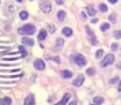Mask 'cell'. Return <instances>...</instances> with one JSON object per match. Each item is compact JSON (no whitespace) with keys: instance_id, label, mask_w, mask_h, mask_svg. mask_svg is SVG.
Returning a JSON list of instances; mask_svg holds the SVG:
<instances>
[{"instance_id":"cell-1","label":"cell","mask_w":121,"mask_h":105,"mask_svg":"<svg viewBox=\"0 0 121 105\" xmlns=\"http://www.w3.org/2000/svg\"><path fill=\"white\" fill-rule=\"evenodd\" d=\"M36 27L31 24H28L23 25L18 29V33L21 35H32L35 33Z\"/></svg>"},{"instance_id":"cell-2","label":"cell","mask_w":121,"mask_h":105,"mask_svg":"<svg viewBox=\"0 0 121 105\" xmlns=\"http://www.w3.org/2000/svg\"><path fill=\"white\" fill-rule=\"evenodd\" d=\"M85 30H86V33L87 34V36H88L90 41L92 43V44L93 45V46H96V45L98 44L99 43V41L97 40L96 36L94 32L87 25L85 26Z\"/></svg>"},{"instance_id":"cell-3","label":"cell","mask_w":121,"mask_h":105,"mask_svg":"<svg viewBox=\"0 0 121 105\" xmlns=\"http://www.w3.org/2000/svg\"><path fill=\"white\" fill-rule=\"evenodd\" d=\"M115 56L112 54H108L105 57L104 60L100 63V65L102 67H106L110 64H112L114 63Z\"/></svg>"},{"instance_id":"cell-4","label":"cell","mask_w":121,"mask_h":105,"mask_svg":"<svg viewBox=\"0 0 121 105\" xmlns=\"http://www.w3.org/2000/svg\"><path fill=\"white\" fill-rule=\"evenodd\" d=\"M40 8L44 13L47 14L52 11V5L48 0H42L40 4Z\"/></svg>"},{"instance_id":"cell-5","label":"cell","mask_w":121,"mask_h":105,"mask_svg":"<svg viewBox=\"0 0 121 105\" xmlns=\"http://www.w3.org/2000/svg\"><path fill=\"white\" fill-rule=\"evenodd\" d=\"M73 60L76 64L80 67L85 66L86 64V59L82 54H76L73 57Z\"/></svg>"},{"instance_id":"cell-6","label":"cell","mask_w":121,"mask_h":105,"mask_svg":"<svg viewBox=\"0 0 121 105\" xmlns=\"http://www.w3.org/2000/svg\"><path fill=\"white\" fill-rule=\"evenodd\" d=\"M85 81V77L83 74H79L73 80V84L76 87H80Z\"/></svg>"},{"instance_id":"cell-7","label":"cell","mask_w":121,"mask_h":105,"mask_svg":"<svg viewBox=\"0 0 121 105\" xmlns=\"http://www.w3.org/2000/svg\"><path fill=\"white\" fill-rule=\"evenodd\" d=\"M34 67L38 70H43L46 67V64L44 62L43 60L41 59H38L36 61H35L34 63Z\"/></svg>"},{"instance_id":"cell-8","label":"cell","mask_w":121,"mask_h":105,"mask_svg":"<svg viewBox=\"0 0 121 105\" xmlns=\"http://www.w3.org/2000/svg\"><path fill=\"white\" fill-rule=\"evenodd\" d=\"M25 105H35V99L34 96L32 94H30L24 100Z\"/></svg>"},{"instance_id":"cell-9","label":"cell","mask_w":121,"mask_h":105,"mask_svg":"<svg viewBox=\"0 0 121 105\" xmlns=\"http://www.w3.org/2000/svg\"><path fill=\"white\" fill-rule=\"evenodd\" d=\"M70 97H71V95L70 93H66V94L64 95V96L63 97V98H62V99H61V101H59V102H58L57 103H56V105H66V104L67 103V101L69 100Z\"/></svg>"},{"instance_id":"cell-10","label":"cell","mask_w":121,"mask_h":105,"mask_svg":"<svg viewBox=\"0 0 121 105\" xmlns=\"http://www.w3.org/2000/svg\"><path fill=\"white\" fill-rule=\"evenodd\" d=\"M22 42L28 46H33L34 44V40L28 37H24L22 39Z\"/></svg>"},{"instance_id":"cell-11","label":"cell","mask_w":121,"mask_h":105,"mask_svg":"<svg viewBox=\"0 0 121 105\" xmlns=\"http://www.w3.org/2000/svg\"><path fill=\"white\" fill-rule=\"evenodd\" d=\"M12 103V100L10 97H5L0 99V105H9Z\"/></svg>"},{"instance_id":"cell-12","label":"cell","mask_w":121,"mask_h":105,"mask_svg":"<svg viewBox=\"0 0 121 105\" xmlns=\"http://www.w3.org/2000/svg\"><path fill=\"white\" fill-rule=\"evenodd\" d=\"M46 37H47V31L44 29H41L40 31V32H39V35H38V38H39V40L43 41V40L46 39Z\"/></svg>"},{"instance_id":"cell-13","label":"cell","mask_w":121,"mask_h":105,"mask_svg":"<svg viewBox=\"0 0 121 105\" xmlns=\"http://www.w3.org/2000/svg\"><path fill=\"white\" fill-rule=\"evenodd\" d=\"M86 10H87V14L90 15V16H93L96 14L97 11L93 7L92 5H89L86 8Z\"/></svg>"},{"instance_id":"cell-14","label":"cell","mask_w":121,"mask_h":105,"mask_svg":"<svg viewBox=\"0 0 121 105\" xmlns=\"http://www.w3.org/2000/svg\"><path fill=\"white\" fill-rule=\"evenodd\" d=\"M62 33L66 37H70L73 34V31L69 27H65L62 29Z\"/></svg>"},{"instance_id":"cell-15","label":"cell","mask_w":121,"mask_h":105,"mask_svg":"<svg viewBox=\"0 0 121 105\" xmlns=\"http://www.w3.org/2000/svg\"><path fill=\"white\" fill-rule=\"evenodd\" d=\"M66 17V13L64 11L60 10L57 13V18L59 21H63Z\"/></svg>"},{"instance_id":"cell-16","label":"cell","mask_w":121,"mask_h":105,"mask_svg":"<svg viewBox=\"0 0 121 105\" xmlns=\"http://www.w3.org/2000/svg\"><path fill=\"white\" fill-rule=\"evenodd\" d=\"M61 76L64 79H70L72 77V73L70 71L66 70H63L61 72Z\"/></svg>"},{"instance_id":"cell-17","label":"cell","mask_w":121,"mask_h":105,"mask_svg":"<svg viewBox=\"0 0 121 105\" xmlns=\"http://www.w3.org/2000/svg\"><path fill=\"white\" fill-rule=\"evenodd\" d=\"M104 99L100 97H96L93 99V101L96 105H101L104 102Z\"/></svg>"},{"instance_id":"cell-18","label":"cell","mask_w":121,"mask_h":105,"mask_svg":"<svg viewBox=\"0 0 121 105\" xmlns=\"http://www.w3.org/2000/svg\"><path fill=\"white\" fill-rule=\"evenodd\" d=\"M109 24L108 23H107V22H105V23L101 25V26H100V29H101L102 31L105 32L106 30H107V29H108L109 28Z\"/></svg>"},{"instance_id":"cell-19","label":"cell","mask_w":121,"mask_h":105,"mask_svg":"<svg viewBox=\"0 0 121 105\" xmlns=\"http://www.w3.org/2000/svg\"><path fill=\"white\" fill-rule=\"evenodd\" d=\"M99 10L102 13H105L108 11V7L105 4H101L99 6Z\"/></svg>"},{"instance_id":"cell-20","label":"cell","mask_w":121,"mask_h":105,"mask_svg":"<svg viewBox=\"0 0 121 105\" xmlns=\"http://www.w3.org/2000/svg\"><path fill=\"white\" fill-rule=\"evenodd\" d=\"M20 17L22 20H26L28 17V14L27 12L23 11L20 13Z\"/></svg>"},{"instance_id":"cell-21","label":"cell","mask_w":121,"mask_h":105,"mask_svg":"<svg viewBox=\"0 0 121 105\" xmlns=\"http://www.w3.org/2000/svg\"><path fill=\"white\" fill-rule=\"evenodd\" d=\"M19 50H20V51L21 54V56H22V57H26V55H27V51H26V49H25L22 46H20V47H19Z\"/></svg>"},{"instance_id":"cell-22","label":"cell","mask_w":121,"mask_h":105,"mask_svg":"<svg viewBox=\"0 0 121 105\" xmlns=\"http://www.w3.org/2000/svg\"><path fill=\"white\" fill-rule=\"evenodd\" d=\"M65 44V41L62 38H59L57 40V46L59 48H61Z\"/></svg>"},{"instance_id":"cell-23","label":"cell","mask_w":121,"mask_h":105,"mask_svg":"<svg viewBox=\"0 0 121 105\" xmlns=\"http://www.w3.org/2000/svg\"><path fill=\"white\" fill-rule=\"evenodd\" d=\"M113 35L116 39L121 38V30H115L113 32Z\"/></svg>"},{"instance_id":"cell-24","label":"cell","mask_w":121,"mask_h":105,"mask_svg":"<svg viewBox=\"0 0 121 105\" xmlns=\"http://www.w3.org/2000/svg\"><path fill=\"white\" fill-rule=\"evenodd\" d=\"M103 54H104V50L102 49H99L97 50L96 53V57L98 59H100L102 57Z\"/></svg>"},{"instance_id":"cell-25","label":"cell","mask_w":121,"mask_h":105,"mask_svg":"<svg viewBox=\"0 0 121 105\" xmlns=\"http://www.w3.org/2000/svg\"><path fill=\"white\" fill-rule=\"evenodd\" d=\"M86 73L88 74L89 76H93L95 73V70L94 68H87V70H86Z\"/></svg>"},{"instance_id":"cell-26","label":"cell","mask_w":121,"mask_h":105,"mask_svg":"<svg viewBox=\"0 0 121 105\" xmlns=\"http://www.w3.org/2000/svg\"><path fill=\"white\" fill-rule=\"evenodd\" d=\"M109 20L112 22V23H115L116 22V16L115 15H111L109 17Z\"/></svg>"},{"instance_id":"cell-27","label":"cell","mask_w":121,"mask_h":105,"mask_svg":"<svg viewBox=\"0 0 121 105\" xmlns=\"http://www.w3.org/2000/svg\"><path fill=\"white\" fill-rule=\"evenodd\" d=\"M118 80H119V77H115V78H113V79H111V80H110L109 83L111 84H113L117 83L118 82Z\"/></svg>"},{"instance_id":"cell-28","label":"cell","mask_w":121,"mask_h":105,"mask_svg":"<svg viewBox=\"0 0 121 105\" xmlns=\"http://www.w3.org/2000/svg\"><path fill=\"white\" fill-rule=\"evenodd\" d=\"M53 61L54 62L57 63V64H60V63H61V59H60V57L56 56L53 58Z\"/></svg>"},{"instance_id":"cell-29","label":"cell","mask_w":121,"mask_h":105,"mask_svg":"<svg viewBox=\"0 0 121 105\" xmlns=\"http://www.w3.org/2000/svg\"><path fill=\"white\" fill-rule=\"evenodd\" d=\"M118 44L117 43H113L111 46V49H112V51H116L117 49H118Z\"/></svg>"},{"instance_id":"cell-30","label":"cell","mask_w":121,"mask_h":105,"mask_svg":"<svg viewBox=\"0 0 121 105\" xmlns=\"http://www.w3.org/2000/svg\"><path fill=\"white\" fill-rule=\"evenodd\" d=\"M64 1H65V0H56V2L57 3V4L61 5L63 4Z\"/></svg>"},{"instance_id":"cell-31","label":"cell","mask_w":121,"mask_h":105,"mask_svg":"<svg viewBox=\"0 0 121 105\" xmlns=\"http://www.w3.org/2000/svg\"><path fill=\"white\" fill-rule=\"evenodd\" d=\"M99 21V20L98 18H93L91 20V22L93 24H96Z\"/></svg>"},{"instance_id":"cell-32","label":"cell","mask_w":121,"mask_h":105,"mask_svg":"<svg viewBox=\"0 0 121 105\" xmlns=\"http://www.w3.org/2000/svg\"><path fill=\"white\" fill-rule=\"evenodd\" d=\"M18 59V58H6V59H4L5 60H16Z\"/></svg>"},{"instance_id":"cell-33","label":"cell","mask_w":121,"mask_h":105,"mask_svg":"<svg viewBox=\"0 0 121 105\" xmlns=\"http://www.w3.org/2000/svg\"><path fill=\"white\" fill-rule=\"evenodd\" d=\"M108 1L111 4H115L116 2H117L118 0H108Z\"/></svg>"},{"instance_id":"cell-34","label":"cell","mask_w":121,"mask_h":105,"mask_svg":"<svg viewBox=\"0 0 121 105\" xmlns=\"http://www.w3.org/2000/svg\"><path fill=\"white\" fill-rule=\"evenodd\" d=\"M82 17L83 18H85V19H86V18H87L86 14H85V13H84L83 11L82 12Z\"/></svg>"},{"instance_id":"cell-35","label":"cell","mask_w":121,"mask_h":105,"mask_svg":"<svg viewBox=\"0 0 121 105\" xmlns=\"http://www.w3.org/2000/svg\"><path fill=\"white\" fill-rule=\"evenodd\" d=\"M118 91L119 92H121V80L120 81V82H119V86H118Z\"/></svg>"},{"instance_id":"cell-36","label":"cell","mask_w":121,"mask_h":105,"mask_svg":"<svg viewBox=\"0 0 121 105\" xmlns=\"http://www.w3.org/2000/svg\"><path fill=\"white\" fill-rule=\"evenodd\" d=\"M16 1H17L18 2H19V3H21V2H22V1H23V0H16Z\"/></svg>"}]
</instances>
